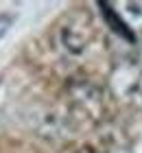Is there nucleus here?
Here are the masks:
<instances>
[{
	"label": "nucleus",
	"mask_w": 142,
	"mask_h": 153,
	"mask_svg": "<svg viewBox=\"0 0 142 153\" xmlns=\"http://www.w3.org/2000/svg\"><path fill=\"white\" fill-rule=\"evenodd\" d=\"M112 94L127 105L142 107V64L118 61L109 74Z\"/></svg>",
	"instance_id": "f257e3e1"
},
{
	"label": "nucleus",
	"mask_w": 142,
	"mask_h": 153,
	"mask_svg": "<svg viewBox=\"0 0 142 153\" xmlns=\"http://www.w3.org/2000/svg\"><path fill=\"white\" fill-rule=\"evenodd\" d=\"M90 37H92V22H90L88 13H83V11L72 13L59 26V39H61L63 48L72 55L83 53Z\"/></svg>",
	"instance_id": "f03ea898"
},
{
	"label": "nucleus",
	"mask_w": 142,
	"mask_h": 153,
	"mask_svg": "<svg viewBox=\"0 0 142 153\" xmlns=\"http://www.w3.org/2000/svg\"><path fill=\"white\" fill-rule=\"evenodd\" d=\"M74 101L88 112L90 116H98L101 114V94L98 90H94L92 85L83 83V85H74Z\"/></svg>",
	"instance_id": "7ed1b4c3"
},
{
	"label": "nucleus",
	"mask_w": 142,
	"mask_h": 153,
	"mask_svg": "<svg viewBox=\"0 0 142 153\" xmlns=\"http://www.w3.org/2000/svg\"><path fill=\"white\" fill-rule=\"evenodd\" d=\"M120 13L123 16V22L127 24V29H136V31H142V2H120Z\"/></svg>",
	"instance_id": "20e7f679"
},
{
	"label": "nucleus",
	"mask_w": 142,
	"mask_h": 153,
	"mask_svg": "<svg viewBox=\"0 0 142 153\" xmlns=\"http://www.w3.org/2000/svg\"><path fill=\"white\" fill-rule=\"evenodd\" d=\"M11 24H13V18L7 16V13H0V39H2L7 33H9Z\"/></svg>",
	"instance_id": "39448f33"
},
{
	"label": "nucleus",
	"mask_w": 142,
	"mask_h": 153,
	"mask_svg": "<svg viewBox=\"0 0 142 153\" xmlns=\"http://www.w3.org/2000/svg\"><path fill=\"white\" fill-rule=\"evenodd\" d=\"M77 153H92V149H90V147H83V149H79Z\"/></svg>",
	"instance_id": "423d86ee"
}]
</instances>
